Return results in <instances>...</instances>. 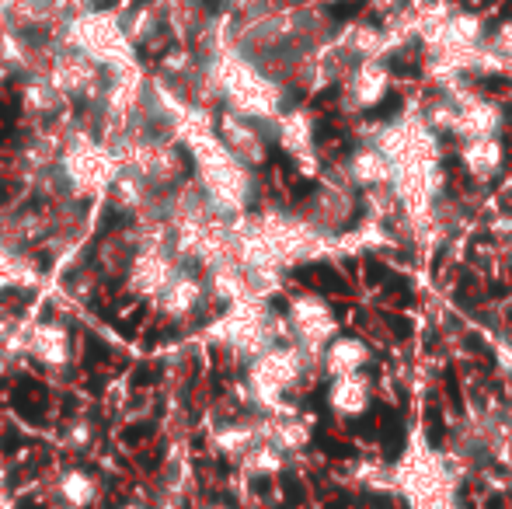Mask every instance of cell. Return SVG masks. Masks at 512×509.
Masks as SVG:
<instances>
[{
	"label": "cell",
	"mask_w": 512,
	"mask_h": 509,
	"mask_svg": "<svg viewBox=\"0 0 512 509\" xmlns=\"http://www.w3.org/2000/svg\"><path fill=\"white\" fill-rule=\"evenodd\" d=\"M178 143L189 150L192 175L196 185L203 189L220 217H244L251 213L258 199V168L244 164L227 143L216 133V119L209 116L206 105H192V112L185 116L182 129H178Z\"/></svg>",
	"instance_id": "obj_1"
},
{
	"label": "cell",
	"mask_w": 512,
	"mask_h": 509,
	"mask_svg": "<svg viewBox=\"0 0 512 509\" xmlns=\"http://www.w3.org/2000/svg\"><path fill=\"white\" fill-rule=\"evenodd\" d=\"M209 98L244 119L272 126L286 112V81L265 70L237 46H223L203 56Z\"/></svg>",
	"instance_id": "obj_2"
},
{
	"label": "cell",
	"mask_w": 512,
	"mask_h": 509,
	"mask_svg": "<svg viewBox=\"0 0 512 509\" xmlns=\"http://www.w3.org/2000/svg\"><path fill=\"white\" fill-rule=\"evenodd\" d=\"M321 374V360L300 349L297 342H276L262 356L244 367V381L237 384L241 405L258 415H283L293 412V394L307 381Z\"/></svg>",
	"instance_id": "obj_3"
},
{
	"label": "cell",
	"mask_w": 512,
	"mask_h": 509,
	"mask_svg": "<svg viewBox=\"0 0 512 509\" xmlns=\"http://www.w3.org/2000/svg\"><path fill=\"white\" fill-rule=\"evenodd\" d=\"M460 475L443 450L429 447L422 433H411L405 454L394 464V496L408 509H464L460 506Z\"/></svg>",
	"instance_id": "obj_4"
},
{
	"label": "cell",
	"mask_w": 512,
	"mask_h": 509,
	"mask_svg": "<svg viewBox=\"0 0 512 509\" xmlns=\"http://www.w3.org/2000/svg\"><path fill=\"white\" fill-rule=\"evenodd\" d=\"M206 335L220 349H227L237 363L248 367L255 356H262L265 349H272L276 342H290V328H286V314H276L269 307V300L248 297L230 304L213 325L206 328Z\"/></svg>",
	"instance_id": "obj_5"
},
{
	"label": "cell",
	"mask_w": 512,
	"mask_h": 509,
	"mask_svg": "<svg viewBox=\"0 0 512 509\" xmlns=\"http://www.w3.org/2000/svg\"><path fill=\"white\" fill-rule=\"evenodd\" d=\"M122 171V161L102 136L88 129H67L63 133V150L56 161V182H60L67 199H98L108 196L115 175Z\"/></svg>",
	"instance_id": "obj_6"
},
{
	"label": "cell",
	"mask_w": 512,
	"mask_h": 509,
	"mask_svg": "<svg viewBox=\"0 0 512 509\" xmlns=\"http://www.w3.org/2000/svg\"><path fill=\"white\" fill-rule=\"evenodd\" d=\"M60 42L70 49H81L84 56L105 67L108 74H136V42L129 39V28L108 11H81L67 18Z\"/></svg>",
	"instance_id": "obj_7"
},
{
	"label": "cell",
	"mask_w": 512,
	"mask_h": 509,
	"mask_svg": "<svg viewBox=\"0 0 512 509\" xmlns=\"http://www.w3.org/2000/svg\"><path fill=\"white\" fill-rule=\"evenodd\" d=\"M286 328H290V342L307 349L310 356L321 360L328 342L342 335V314L324 293L317 290H297L286 300Z\"/></svg>",
	"instance_id": "obj_8"
},
{
	"label": "cell",
	"mask_w": 512,
	"mask_h": 509,
	"mask_svg": "<svg viewBox=\"0 0 512 509\" xmlns=\"http://www.w3.org/2000/svg\"><path fill=\"white\" fill-rule=\"evenodd\" d=\"M42 74H49V81L63 91V95L74 102H102L105 88H108V70L98 67L91 56H84L81 49H70V46H56V53H49V63Z\"/></svg>",
	"instance_id": "obj_9"
},
{
	"label": "cell",
	"mask_w": 512,
	"mask_h": 509,
	"mask_svg": "<svg viewBox=\"0 0 512 509\" xmlns=\"http://www.w3.org/2000/svg\"><path fill=\"white\" fill-rule=\"evenodd\" d=\"M453 95L457 102V129H453V140H474V136H502L506 129V109H502L495 98L481 95L471 81L453 84V88H436Z\"/></svg>",
	"instance_id": "obj_10"
},
{
	"label": "cell",
	"mask_w": 512,
	"mask_h": 509,
	"mask_svg": "<svg viewBox=\"0 0 512 509\" xmlns=\"http://www.w3.org/2000/svg\"><path fill=\"white\" fill-rule=\"evenodd\" d=\"M182 265L175 245H140L126 265V290L133 297L157 300L164 286L182 272Z\"/></svg>",
	"instance_id": "obj_11"
},
{
	"label": "cell",
	"mask_w": 512,
	"mask_h": 509,
	"mask_svg": "<svg viewBox=\"0 0 512 509\" xmlns=\"http://www.w3.org/2000/svg\"><path fill=\"white\" fill-rule=\"evenodd\" d=\"M394 74L384 60H359L349 67V74L342 77V109L349 116H363V112H373L387 102L391 95Z\"/></svg>",
	"instance_id": "obj_12"
},
{
	"label": "cell",
	"mask_w": 512,
	"mask_h": 509,
	"mask_svg": "<svg viewBox=\"0 0 512 509\" xmlns=\"http://www.w3.org/2000/svg\"><path fill=\"white\" fill-rule=\"evenodd\" d=\"M272 143L283 150L286 157H293L304 175H321V161H317V119L310 116V109H286L283 116L272 123Z\"/></svg>",
	"instance_id": "obj_13"
},
{
	"label": "cell",
	"mask_w": 512,
	"mask_h": 509,
	"mask_svg": "<svg viewBox=\"0 0 512 509\" xmlns=\"http://www.w3.org/2000/svg\"><path fill=\"white\" fill-rule=\"evenodd\" d=\"M216 133H220V140L227 143L244 164H251V168H262V164L269 161L272 126L255 123V119H244V116H237V112L223 109L220 116H216Z\"/></svg>",
	"instance_id": "obj_14"
},
{
	"label": "cell",
	"mask_w": 512,
	"mask_h": 509,
	"mask_svg": "<svg viewBox=\"0 0 512 509\" xmlns=\"http://www.w3.org/2000/svg\"><path fill=\"white\" fill-rule=\"evenodd\" d=\"M209 297V286H206V276L192 272L189 265H182L175 279L161 290V297L154 300V311L161 314L164 321H189L196 314H203Z\"/></svg>",
	"instance_id": "obj_15"
},
{
	"label": "cell",
	"mask_w": 512,
	"mask_h": 509,
	"mask_svg": "<svg viewBox=\"0 0 512 509\" xmlns=\"http://www.w3.org/2000/svg\"><path fill=\"white\" fill-rule=\"evenodd\" d=\"M213 450L227 461L241 464L248 457V450H255L262 440H269V415H258V412H244L234 415V419H223L213 426Z\"/></svg>",
	"instance_id": "obj_16"
},
{
	"label": "cell",
	"mask_w": 512,
	"mask_h": 509,
	"mask_svg": "<svg viewBox=\"0 0 512 509\" xmlns=\"http://www.w3.org/2000/svg\"><path fill=\"white\" fill-rule=\"evenodd\" d=\"M324 401H328V412L335 415L338 422H356L363 419L366 412L377 401V384L366 374H345V377H331L328 391H324Z\"/></svg>",
	"instance_id": "obj_17"
},
{
	"label": "cell",
	"mask_w": 512,
	"mask_h": 509,
	"mask_svg": "<svg viewBox=\"0 0 512 509\" xmlns=\"http://www.w3.org/2000/svg\"><path fill=\"white\" fill-rule=\"evenodd\" d=\"M506 140L502 136H474V140H460L457 143V161L471 182L488 185L506 171Z\"/></svg>",
	"instance_id": "obj_18"
},
{
	"label": "cell",
	"mask_w": 512,
	"mask_h": 509,
	"mask_svg": "<svg viewBox=\"0 0 512 509\" xmlns=\"http://www.w3.org/2000/svg\"><path fill=\"white\" fill-rule=\"evenodd\" d=\"M342 168H345L349 182L356 185L359 192L384 189V185L394 182L391 161H387V154L373 140H359L356 147H352L349 154L342 157Z\"/></svg>",
	"instance_id": "obj_19"
},
{
	"label": "cell",
	"mask_w": 512,
	"mask_h": 509,
	"mask_svg": "<svg viewBox=\"0 0 512 509\" xmlns=\"http://www.w3.org/2000/svg\"><path fill=\"white\" fill-rule=\"evenodd\" d=\"M28 356L46 370H67L74 363V339L63 321H39L28 328Z\"/></svg>",
	"instance_id": "obj_20"
},
{
	"label": "cell",
	"mask_w": 512,
	"mask_h": 509,
	"mask_svg": "<svg viewBox=\"0 0 512 509\" xmlns=\"http://www.w3.org/2000/svg\"><path fill=\"white\" fill-rule=\"evenodd\" d=\"M373 363V346L363 335H335L328 342V349L321 353V377H345V374H363Z\"/></svg>",
	"instance_id": "obj_21"
},
{
	"label": "cell",
	"mask_w": 512,
	"mask_h": 509,
	"mask_svg": "<svg viewBox=\"0 0 512 509\" xmlns=\"http://www.w3.org/2000/svg\"><path fill=\"white\" fill-rule=\"evenodd\" d=\"M67 102L70 98L49 81V74H28V81L21 84V109L39 123H53L67 109Z\"/></svg>",
	"instance_id": "obj_22"
},
{
	"label": "cell",
	"mask_w": 512,
	"mask_h": 509,
	"mask_svg": "<svg viewBox=\"0 0 512 509\" xmlns=\"http://www.w3.org/2000/svg\"><path fill=\"white\" fill-rule=\"evenodd\" d=\"M335 42L342 46V53L349 56L352 63H359V60H384V56H391V46H387V32L380 25H366V21H356V25H349L342 35H335Z\"/></svg>",
	"instance_id": "obj_23"
},
{
	"label": "cell",
	"mask_w": 512,
	"mask_h": 509,
	"mask_svg": "<svg viewBox=\"0 0 512 509\" xmlns=\"http://www.w3.org/2000/svg\"><path fill=\"white\" fill-rule=\"evenodd\" d=\"M310 436H314V429H310V419L300 408L283 415H269V443H276L286 457L304 454L310 447Z\"/></svg>",
	"instance_id": "obj_24"
},
{
	"label": "cell",
	"mask_w": 512,
	"mask_h": 509,
	"mask_svg": "<svg viewBox=\"0 0 512 509\" xmlns=\"http://www.w3.org/2000/svg\"><path fill=\"white\" fill-rule=\"evenodd\" d=\"M53 492L67 509H88V506H95V499H98V482H95V475H88L84 468H67L53 482Z\"/></svg>",
	"instance_id": "obj_25"
},
{
	"label": "cell",
	"mask_w": 512,
	"mask_h": 509,
	"mask_svg": "<svg viewBox=\"0 0 512 509\" xmlns=\"http://www.w3.org/2000/svg\"><path fill=\"white\" fill-rule=\"evenodd\" d=\"M286 464H290V457H286L276 443L262 440L255 450H248V457L241 461V471L248 478H276L286 471Z\"/></svg>",
	"instance_id": "obj_26"
},
{
	"label": "cell",
	"mask_w": 512,
	"mask_h": 509,
	"mask_svg": "<svg viewBox=\"0 0 512 509\" xmlns=\"http://www.w3.org/2000/svg\"><path fill=\"white\" fill-rule=\"evenodd\" d=\"M488 49H492V53L499 56L502 67L512 70V18L502 21V25L495 28L492 35H488Z\"/></svg>",
	"instance_id": "obj_27"
},
{
	"label": "cell",
	"mask_w": 512,
	"mask_h": 509,
	"mask_svg": "<svg viewBox=\"0 0 512 509\" xmlns=\"http://www.w3.org/2000/svg\"><path fill=\"white\" fill-rule=\"evenodd\" d=\"M227 4H230V11L241 14V18L248 21V18H258V14L272 11V7H276V0H227Z\"/></svg>",
	"instance_id": "obj_28"
},
{
	"label": "cell",
	"mask_w": 512,
	"mask_h": 509,
	"mask_svg": "<svg viewBox=\"0 0 512 509\" xmlns=\"http://www.w3.org/2000/svg\"><path fill=\"white\" fill-rule=\"evenodd\" d=\"M88 440H91V426L88 422H77V426L70 429V443H74V447H88Z\"/></svg>",
	"instance_id": "obj_29"
},
{
	"label": "cell",
	"mask_w": 512,
	"mask_h": 509,
	"mask_svg": "<svg viewBox=\"0 0 512 509\" xmlns=\"http://www.w3.org/2000/svg\"><path fill=\"white\" fill-rule=\"evenodd\" d=\"M0 509H14V496H11V489L4 485V478H0Z\"/></svg>",
	"instance_id": "obj_30"
},
{
	"label": "cell",
	"mask_w": 512,
	"mask_h": 509,
	"mask_svg": "<svg viewBox=\"0 0 512 509\" xmlns=\"http://www.w3.org/2000/svg\"><path fill=\"white\" fill-rule=\"evenodd\" d=\"M199 509H227V506H220V503H203Z\"/></svg>",
	"instance_id": "obj_31"
},
{
	"label": "cell",
	"mask_w": 512,
	"mask_h": 509,
	"mask_svg": "<svg viewBox=\"0 0 512 509\" xmlns=\"http://www.w3.org/2000/svg\"><path fill=\"white\" fill-rule=\"evenodd\" d=\"M126 509H143V506H126Z\"/></svg>",
	"instance_id": "obj_32"
},
{
	"label": "cell",
	"mask_w": 512,
	"mask_h": 509,
	"mask_svg": "<svg viewBox=\"0 0 512 509\" xmlns=\"http://www.w3.org/2000/svg\"><path fill=\"white\" fill-rule=\"evenodd\" d=\"M509 81H512V70H509Z\"/></svg>",
	"instance_id": "obj_33"
}]
</instances>
